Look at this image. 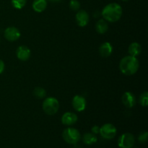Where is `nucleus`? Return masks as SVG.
<instances>
[{
  "label": "nucleus",
  "mask_w": 148,
  "mask_h": 148,
  "mask_svg": "<svg viewBox=\"0 0 148 148\" xmlns=\"http://www.w3.org/2000/svg\"><path fill=\"white\" fill-rule=\"evenodd\" d=\"M42 108L47 115H54L59 109V101L53 97L46 98L42 104Z\"/></svg>",
  "instance_id": "20e7f679"
},
{
  "label": "nucleus",
  "mask_w": 148,
  "mask_h": 148,
  "mask_svg": "<svg viewBox=\"0 0 148 148\" xmlns=\"http://www.w3.org/2000/svg\"><path fill=\"white\" fill-rule=\"evenodd\" d=\"M117 133V130L115 126L110 123L103 124L100 127V135L105 140H112L116 137Z\"/></svg>",
  "instance_id": "39448f33"
},
{
  "label": "nucleus",
  "mask_w": 148,
  "mask_h": 148,
  "mask_svg": "<svg viewBox=\"0 0 148 148\" xmlns=\"http://www.w3.org/2000/svg\"><path fill=\"white\" fill-rule=\"evenodd\" d=\"M108 30V24L106 20L101 19L95 24V30L99 34H104Z\"/></svg>",
  "instance_id": "dca6fc26"
},
{
  "label": "nucleus",
  "mask_w": 148,
  "mask_h": 148,
  "mask_svg": "<svg viewBox=\"0 0 148 148\" xmlns=\"http://www.w3.org/2000/svg\"><path fill=\"white\" fill-rule=\"evenodd\" d=\"M12 5L17 10H21L25 6L27 0H12Z\"/></svg>",
  "instance_id": "6ab92c4d"
},
{
  "label": "nucleus",
  "mask_w": 148,
  "mask_h": 148,
  "mask_svg": "<svg viewBox=\"0 0 148 148\" xmlns=\"http://www.w3.org/2000/svg\"><path fill=\"white\" fill-rule=\"evenodd\" d=\"M62 123L65 126H72L76 124L78 120V116L76 114L73 112H66L62 115Z\"/></svg>",
  "instance_id": "f8f14e48"
},
{
  "label": "nucleus",
  "mask_w": 148,
  "mask_h": 148,
  "mask_svg": "<svg viewBox=\"0 0 148 148\" xmlns=\"http://www.w3.org/2000/svg\"><path fill=\"white\" fill-rule=\"evenodd\" d=\"M4 38L7 39L8 41L14 42L18 40L21 36V33H20V30L15 27H8L7 28L5 29L4 33Z\"/></svg>",
  "instance_id": "0eeeda50"
},
{
  "label": "nucleus",
  "mask_w": 148,
  "mask_h": 148,
  "mask_svg": "<svg viewBox=\"0 0 148 148\" xmlns=\"http://www.w3.org/2000/svg\"><path fill=\"white\" fill-rule=\"evenodd\" d=\"M113 46L109 42H105L102 43L99 47V53L101 56L103 58H108L112 54Z\"/></svg>",
  "instance_id": "ddd939ff"
},
{
  "label": "nucleus",
  "mask_w": 148,
  "mask_h": 148,
  "mask_svg": "<svg viewBox=\"0 0 148 148\" xmlns=\"http://www.w3.org/2000/svg\"><path fill=\"white\" fill-rule=\"evenodd\" d=\"M62 138L69 145L77 144L81 140V134L77 129L73 127H67L62 132Z\"/></svg>",
  "instance_id": "7ed1b4c3"
},
{
  "label": "nucleus",
  "mask_w": 148,
  "mask_h": 148,
  "mask_svg": "<svg viewBox=\"0 0 148 148\" xmlns=\"http://www.w3.org/2000/svg\"><path fill=\"white\" fill-rule=\"evenodd\" d=\"M142 51V46L137 42H133L129 46L128 52L130 56L137 57V56L140 54Z\"/></svg>",
  "instance_id": "2eb2a0df"
},
{
  "label": "nucleus",
  "mask_w": 148,
  "mask_h": 148,
  "mask_svg": "<svg viewBox=\"0 0 148 148\" xmlns=\"http://www.w3.org/2000/svg\"><path fill=\"white\" fill-rule=\"evenodd\" d=\"M121 101L124 106L127 107V108H132L136 105L137 99H136L135 95L132 92H126L123 94Z\"/></svg>",
  "instance_id": "9d476101"
},
{
  "label": "nucleus",
  "mask_w": 148,
  "mask_h": 148,
  "mask_svg": "<svg viewBox=\"0 0 148 148\" xmlns=\"http://www.w3.org/2000/svg\"><path fill=\"white\" fill-rule=\"evenodd\" d=\"M135 144V137L131 133H124L118 139L120 148H132Z\"/></svg>",
  "instance_id": "423d86ee"
},
{
  "label": "nucleus",
  "mask_w": 148,
  "mask_h": 148,
  "mask_svg": "<svg viewBox=\"0 0 148 148\" xmlns=\"http://www.w3.org/2000/svg\"><path fill=\"white\" fill-rule=\"evenodd\" d=\"M75 20L79 27H85L89 23L90 16L85 10H78L75 15Z\"/></svg>",
  "instance_id": "1a4fd4ad"
},
{
  "label": "nucleus",
  "mask_w": 148,
  "mask_h": 148,
  "mask_svg": "<svg viewBox=\"0 0 148 148\" xmlns=\"http://www.w3.org/2000/svg\"><path fill=\"white\" fill-rule=\"evenodd\" d=\"M140 63L137 57L130 55L124 56L121 59L119 63V69L121 72L127 76L134 75L138 71Z\"/></svg>",
  "instance_id": "f03ea898"
},
{
  "label": "nucleus",
  "mask_w": 148,
  "mask_h": 148,
  "mask_svg": "<svg viewBox=\"0 0 148 148\" xmlns=\"http://www.w3.org/2000/svg\"><path fill=\"white\" fill-rule=\"evenodd\" d=\"M5 69V64H4V62H3L1 59H0V75L3 73V72L4 71Z\"/></svg>",
  "instance_id": "b1692460"
},
{
  "label": "nucleus",
  "mask_w": 148,
  "mask_h": 148,
  "mask_svg": "<svg viewBox=\"0 0 148 148\" xmlns=\"http://www.w3.org/2000/svg\"><path fill=\"white\" fill-rule=\"evenodd\" d=\"M91 132H92V134H95V135H96V134H99L100 127H98V126H96V125L94 126V127H92V129H91Z\"/></svg>",
  "instance_id": "5701e85b"
},
{
  "label": "nucleus",
  "mask_w": 148,
  "mask_h": 148,
  "mask_svg": "<svg viewBox=\"0 0 148 148\" xmlns=\"http://www.w3.org/2000/svg\"><path fill=\"white\" fill-rule=\"evenodd\" d=\"M32 7L36 12H43L47 7V1L46 0H34L32 4Z\"/></svg>",
  "instance_id": "4468645a"
},
{
  "label": "nucleus",
  "mask_w": 148,
  "mask_h": 148,
  "mask_svg": "<svg viewBox=\"0 0 148 148\" xmlns=\"http://www.w3.org/2000/svg\"><path fill=\"white\" fill-rule=\"evenodd\" d=\"M122 1H129V0H122Z\"/></svg>",
  "instance_id": "bb28decb"
},
{
  "label": "nucleus",
  "mask_w": 148,
  "mask_h": 148,
  "mask_svg": "<svg viewBox=\"0 0 148 148\" xmlns=\"http://www.w3.org/2000/svg\"><path fill=\"white\" fill-rule=\"evenodd\" d=\"M49 1H51V2H59V1H62V0H49Z\"/></svg>",
  "instance_id": "a878e982"
},
{
  "label": "nucleus",
  "mask_w": 148,
  "mask_h": 148,
  "mask_svg": "<svg viewBox=\"0 0 148 148\" xmlns=\"http://www.w3.org/2000/svg\"><path fill=\"white\" fill-rule=\"evenodd\" d=\"M148 139V133L147 132L145 131L143 132L140 134L138 137V141L140 142V143H147Z\"/></svg>",
  "instance_id": "4be33fe9"
},
{
  "label": "nucleus",
  "mask_w": 148,
  "mask_h": 148,
  "mask_svg": "<svg viewBox=\"0 0 148 148\" xmlns=\"http://www.w3.org/2000/svg\"><path fill=\"white\" fill-rule=\"evenodd\" d=\"M72 106L75 111L78 112H82L86 108L87 102L85 98L82 95H77L72 99Z\"/></svg>",
  "instance_id": "6e6552de"
},
{
  "label": "nucleus",
  "mask_w": 148,
  "mask_h": 148,
  "mask_svg": "<svg viewBox=\"0 0 148 148\" xmlns=\"http://www.w3.org/2000/svg\"><path fill=\"white\" fill-rule=\"evenodd\" d=\"M139 102L140 105L143 107H146L148 105V93L147 91H145L140 95Z\"/></svg>",
  "instance_id": "aec40b11"
},
{
  "label": "nucleus",
  "mask_w": 148,
  "mask_h": 148,
  "mask_svg": "<svg viewBox=\"0 0 148 148\" xmlns=\"http://www.w3.org/2000/svg\"><path fill=\"white\" fill-rule=\"evenodd\" d=\"M33 94H34L35 97L38 99H42L44 98L46 95V91L44 88H40V87H37L33 90Z\"/></svg>",
  "instance_id": "a211bd4d"
},
{
  "label": "nucleus",
  "mask_w": 148,
  "mask_h": 148,
  "mask_svg": "<svg viewBox=\"0 0 148 148\" xmlns=\"http://www.w3.org/2000/svg\"><path fill=\"white\" fill-rule=\"evenodd\" d=\"M69 8L72 11L77 12L80 8V3L77 0H71L69 2Z\"/></svg>",
  "instance_id": "412c9836"
},
{
  "label": "nucleus",
  "mask_w": 148,
  "mask_h": 148,
  "mask_svg": "<svg viewBox=\"0 0 148 148\" xmlns=\"http://www.w3.org/2000/svg\"><path fill=\"white\" fill-rule=\"evenodd\" d=\"M82 142L84 144L87 145H92L95 144L98 141V138H97L96 135L92 133H85L82 137Z\"/></svg>",
  "instance_id": "f3484780"
},
{
  "label": "nucleus",
  "mask_w": 148,
  "mask_h": 148,
  "mask_svg": "<svg viewBox=\"0 0 148 148\" xmlns=\"http://www.w3.org/2000/svg\"><path fill=\"white\" fill-rule=\"evenodd\" d=\"M31 51L30 49L26 46H20L16 50V56L17 59L23 62L27 61L30 57Z\"/></svg>",
  "instance_id": "9b49d317"
},
{
  "label": "nucleus",
  "mask_w": 148,
  "mask_h": 148,
  "mask_svg": "<svg viewBox=\"0 0 148 148\" xmlns=\"http://www.w3.org/2000/svg\"><path fill=\"white\" fill-rule=\"evenodd\" d=\"M73 148H82V147H81L80 145H78L77 144H76V145H74Z\"/></svg>",
  "instance_id": "393cba45"
},
{
  "label": "nucleus",
  "mask_w": 148,
  "mask_h": 148,
  "mask_svg": "<svg viewBox=\"0 0 148 148\" xmlns=\"http://www.w3.org/2000/svg\"><path fill=\"white\" fill-rule=\"evenodd\" d=\"M123 14L122 7L118 3H110L106 5L101 12L103 19L109 23H116L121 19Z\"/></svg>",
  "instance_id": "f257e3e1"
}]
</instances>
